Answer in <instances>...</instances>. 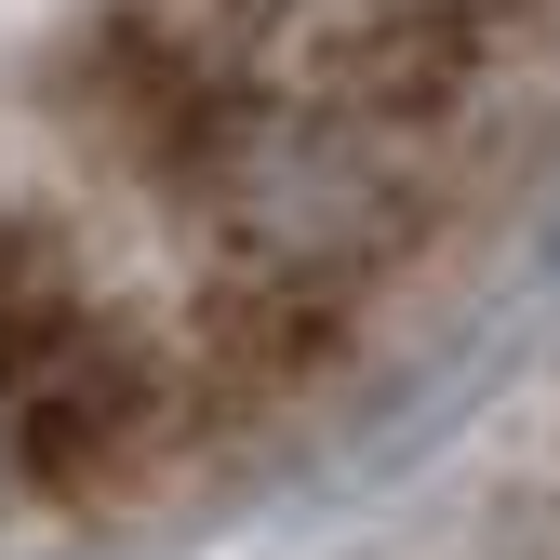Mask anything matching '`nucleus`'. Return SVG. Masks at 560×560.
<instances>
[{
  "label": "nucleus",
  "mask_w": 560,
  "mask_h": 560,
  "mask_svg": "<svg viewBox=\"0 0 560 560\" xmlns=\"http://www.w3.org/2000/svg\"><path fill=\"white\" fill-rule=\"evenodd\" d=\"M547 107L560 0H0V534L294 413Z\"/></svg>",
  "instance_id": "obj_1"
}]
</instances>
